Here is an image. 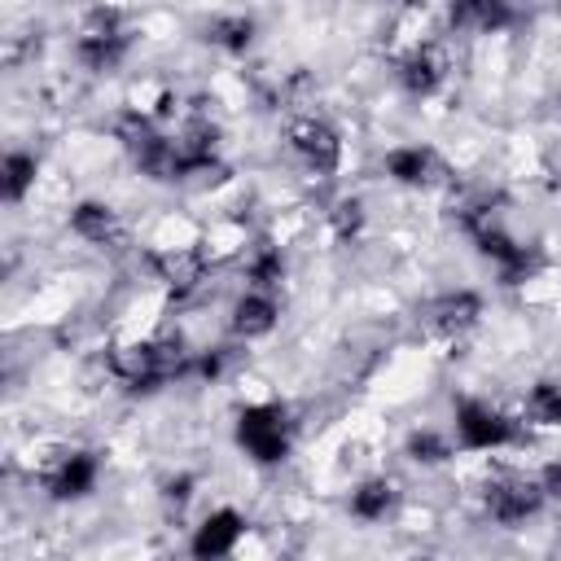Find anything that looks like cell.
Wrapping results in <instances>:
<instances>
[{
	"instance_id": "cell-1",
	"label": "cell",
	"mask_w": 561,
	"mask_h": 561,
	"mask_svg": "<svg viewBox=\"0 0 561 561\" xmlns=\"http://www.w3.org/2000/svg\"><path fill=\"white\" fill-rule=\"evenodd\" d=\"M188 368H193V355L175 333H162V337H149V342H131V346H118L110 355V373L131 394H149V390L184 377Z\"/></svg>"
},
{
	"instance_id": "cell-2",
	"label": "cell",
	"mask_w": 561,
	"mask_h": 561,
	"mask_svg": "<svg viewBox=\"0 0 561 561\" xmlns=\"http://www.w3.org/2000/svg\"><path fill=\"white\" fill-rule=\"evenodd\" d=\"M114 136H118V145L127 149V158H131L149 180H158V184L184 180V175H180V162H175L171 136L158 131V123H153L149 114H140V110L123 114V118L114 123Z\"/></svg>"
},
{
	"instance_id": "cell-3",
	"label": "cell",
	"mask_w": 561,
	"mask_h": 561,
	"mask_svg": "<svg viewBox=\"0 0 561 561\" xmlns=\"http://www.w3.org/2000/svg\"><path fill=\"white\" fill-rule=\"evenodd\" d=\"M131 48V26L118 9H92L79 26V39H75V57L88 66V70H114Z\"/></svg>"
},
{
	"instance_id": "cell-4",
	"label": "cell",
	"mask_w": 561,
	"mask_h": 561,
	"mask_svg": "<svg viewBox=\"0 0 561 561\" xmlns=\"http://www.w3.org/2000/svg\"><path fill=\"white\" fill-rule=\"evenodd\" d=\"M289 412L280 403H250L241 416H237V443L250 460L259 465H276L289 456Z\"/></svg>"
},
{
	"instance_id": "cell-5",
	"label": "cell",
	"mask_w": 561,
	"mask_h": 561,
	"mask_svg": "<svg viewBox=\"0 0 561 561\" xmlns=\"http://www.w3.org/2000/svg\"><path fill=\"white\" fill-rule=\"evenodd\" d=\"M543 500H548V495H543L539 478H526V473H495V478L486 482V491H482L486 517L500 522V526H517V522L535 517Z\"/></svg>"
},
{
	"instance_id": "cell-6",
	"label": "cell",
	"mask_w": 561,
	"mask_h": 561,
	"mask_svg": "<svg viewBox=\"0 0 561 561\" xmlns=\"http://www.w3.org/2000/svg\"><path fill=\"white\" fill-rule=\"evenodd\" d=\"M289 149L316 171V175H329V171H337V162H342V140H337V131L324 123V118H316V114H298V118H289Z\"/></svg>"
},
{
	"instance_id": "cell-7",
	"label": "cell",
	"mask_w": 561,
	"mask_h": 561,
	"mask_svg": "<svg viewBox=\"0 0 561 561\" xmlns=\"http://www.w3.org/2000/svg\"><path fill=\"white\" fill-rule=\"evenodd\" d=\"M149 267H153V276L162 280V289H167L171 298H193V294L206 285V276H210L206 254H202V250H188V245L149 254Z\"/></svg>"
},
{
	"instance_id": "cell-8",
	"label": "cell",
	"mask_w": 561,
	"mask_h": 561,
	"mask_svg": "<svg viewBox=\"0 0 561 561\" xmlns=\"http://www.w3.org/2000/svg\"><path fill=\"white\" fill-rule=\"evenodd\" d=\"M456 434H460L465 447L491 451V447H504V443L513 438V421H508L500 408L482 403V399H465V403L456 408Z\"/></svg>"
},
{
	"instance_id": "cell-9",
	"label": "cell",
	"mask_w": 561,
	"mask_h": 561,
	"mask_svg": "<svg viewBox=\"0 0 561 561\" xmlns=\"http://www.w3.org/2000/svg\"><path fill=\"white\" fill-rule=\"evenodd\" d=\"M96 473H101L96 451H61V456L39 473V482H44V491H48L53 500H79V495H88V491L96 486Z\"/></svg>"
},
{
	"instance_id": "cell-10",
	"label": "cell",
	"mask_w": 561,
	"mask_h": 561,
	"mask_svg": "<svg viewBox=\"0 0 561 561\" xmlns=\"http://www.w3.org/2000/svg\"><path fill=\"white\" fill-rule=\"evenodd\" d=\"M381 167H386V175H390L394 184H403V188H430V184L447 180V162H443L430 145H399V149L386 153Z\"/></svg>"
},
{
	"instance_id": "cell-11",
	"label": "cell",
	"mask_w": 561,
	"mask_h": 561,
	"mask_svg": "<svg viewBox=\"0 0 561 561\" xmlns=\"http://www.w3.org/2000/svg\"><path fill=\"white\" fill-rule=\"evenodd\" d=\"M482 316V298L473 289H447L425 307V329L438 337H460L478 324Z\"/></svg>"
},
{
	"instance_id": "cell-12",
	"label": "cell",
	"mask_w": 561,
	"mask_h": 561,
	"mask_svg": "<svg viewBox=\"0 0 561 561\" xmlns=\"http://www.w3.org/2000/svg\"><path fill=\"white\" fill-rule=\"evenodd\" d=\"M394 75H399L403 92H412V96H430V92H438L443 79H447V57H443L438 44H416L412 53L399 57Z\"/></svg>"
},
{
	"instance_id": "cell-13",
	"label": "cell",
	"mask_w": 561,
	"mask_h": 561,
	"mask_svg": "<svg viewBox=\"0 0 561 561\" xmlns=\"http://www.w3.org/2000/svg\"><path fill=\"white\" fill-rule=\"evenodd\" d=\"M70 228H75V237H83L88 245H101V250H105V245H118V241L127 237L118 210L105 206V202H79V206L70 210Z\"/></svg>"
},
{
	"instance_id": "cell-14",
	"label": "cell",
	"mask_w": 561,
	"mask_h": 561,
	"mask_svg": "<svg viewBox=\"0 0 561 561\" xmlns=\"http://www.w3.org/2000/svg\"><path fill=\"white\" fill-rule=\"evenodd\" d=\"M241 530H245V517L237 513V508H215L197 530H193V557H228L232 548H237V539H241Z\"/></svg>"
},
{
	"instance_id": "cell-15",
	"label": "cell",
	"mask_w": 561,
	"mask_h": 561,
	"mask_svg": "<svg viewBox=\"0 0 561 561\" xmlns=\"http://www.w3.org/2000/svg\"><path fill=\"white\" fill-rule=\"evenodd\" d=\"M276 316H280L276 298H272L267 289H250V294L237 298V307H232V333H237V337H263V333L276 329Z\"/></svg>"
},
{
	"instance_id": "cell-16",
	"label": "cell",
	"mask_w": 561,
	"mask_h": 561,
	"mask_svg": "<svg viewBox=\"0 0 561 561\" xmlns=\"http://www.w3.org/2000/svg\"><path fill=\"white\" fill-rule=\"evenodd\" d=\"M399 508V486L390 478H368L351 491V513L359 522H386Z\"/></svg>"
},
{
	"instance_id": "cell-17",
	"label": "cell",
	"mask_w": 561,
	"mask_h": 561,
	"mask_svg": "<svg viewBox=\"0 0 561 561\" xmlns=\"http://www.w3.org/2000/svg\"><path fill=\"white\" fill-rule=\"evenodd\" d=\"M202 39L215 44L219 53L241 57V53L254 44V22H250L245 13H219V18H210V22L202 26Z\"/></svg>"
},
{
	"instance_id": "cell-18",
	"label": "cell",
	"mask_w": 561,
	"mask_h": 561,
	"mask_svg": "<svg viewBox=\"0 0 561 561\" xmlns=\"http://www.w3.org/2000/svg\"><path fill=\"white\" fill-rule=\"evenodd\" d=\"M451 18H456V26L504 31L513 22V9H508V0H451Z\"/></svg>"
},
{
	"instance_id": "cell-19",
	"label": "cell",
	"mask_w": 561,
	"mask_h": 561,
	"mask_svg": "<svg viewBox=\"0 0 561 561\" xmlns=\"http://www.w3.org/2000/svg\"><path fill=\"white\" fill-rule=\"evenodd\" d=\"M35 153H22V149H13V153H4V167H0V193L9 197V202H22L26 197V188L35 184Z\"/></svg>"
},
{
	"instance_id": "cell-20",
	"label": "cell",
	"mask_w": 561,
	"mask_h": 561,
	"mask_svg": "<svg viewBox=\"0 0 561 561\" xmlns=\"http://www.w3.org/2000/svg\"><path fill=\"white\" fill-rule=\"evenodd\" d=\"M526 412L539 425H561V381H535L526 394Z\"/></svg>"
},
{
	"instance_id": "cell-21",
	"label": "cell",
	"mask_w": 561,
	"mask_h": 561,
	"mask_svg": "<svg viewBox=\"0 0 561 561\" xmlns=\"http://www.w3.org/2000/svg\"><path fill=\"white\" fill-rule=\"evenodd\" d=\"M245 276H250V285L254 289H276L280 280H285V259L276 254V250H259L250 263H245Z\"/></svg>"
},
{
	"instance_id": "cell-22",
	"label": "cell",
	"mask_w": 561,
	"mask_h": 561,
	"mask_svg": "<svg viewBox=\"0 0 561 561\" xmlns=\"http://www.w3.org/2000/svg\"><path fill=\"white\" fill-rule=\"evenodd\" d=\"M408 456H412L416 465H443V460L451 456V443H447L443 434H434V430H416V434L408 438Z\"/></svg>"
},
{
	"instance_id": "cell-23",
	"label": "cell",
	"mask_w": 561,
	"mask_h": 561,
	"mask_svg": "<svg viewBox=\"0 0 561 561\" xmlns=\"http://www.w3.org/2000/svg\"><path fill=\"white\" fill-rule=\"evenodd\" d=\"M329 219H333V232H337V237H355V232L364 228V206H359L355 197H342Z\"/></svg>"
},
{
	"instance_id": "cell-24",
	"label": "cell",
	"mask_w": 561,
	"mask_h": 561,
	"mask_svg": "<svg viewBox=\"0 0 561 561\" xmlns=\"http://www.w3.org/2000/svg\"><path fill=\"white\" fill-rule=\"evenodd\" d=\"M539 486H543L548 500H561V460H552V465L539 473Z\"/></svg>"
},
{
	"instance_id": "cell-25",
	"label": "cell",
	"mask_w": 561,
	"mask_h": 561,
	"mask_svg": "<svg viewBox=\"0 0 561 561\" xmlns=\"http://www.w3.org/2000/svg\"><path fill=\"white\" fill-rule=\"evenodd\" d=\"M197 373H202V377H219V373H224V351H206V355L197 359Z\"/></svg>"
},
{
	"instance_id": "cell-26",
	"label": "cell",
	"mask_w": 561,
	"mask_h": 561,
	"mask_svg": "<svg viewBox=\"0 0 561 561\" xmlns=\"http://www.w3.org/2000/svg\"><path fill=\"white\" fill-rule=\"evenodd\" d=\"M188 486H193V482H188V478H175V482H167V500H171V504H175V508H180V504H184V500H188Z\"/></svg>"
},
{
	"instance_id": "cell-27",
	"label": "cell",
	"mask_w": 561,
	"mask_h": 561,
	"mask_svg": "<svg viewBox=\"0 0 561 561\" xmlns=\"http://www.w3.org/2000/svg\"><path fill=\"white\" fill-rule=\"evenodd\" d=\"M543 9H552V13H561V0H539Z\"/></svg>"
},
{
	"instance_id": "cell-28",
	"label": "cell",
	"mask_w": 561,
	"mask_h": 561,
	"mask_svg": "<svg viewBox=\"0 0 561 561\" xmlns=\"http://www.w3.org/2000/svg\"><path fill=\"white\" fill-rule=\"evenodd\" d=\"M390 4H399V0H390Z\"/></svg>"
}]
</instances>
